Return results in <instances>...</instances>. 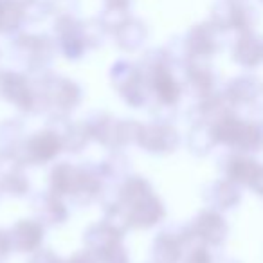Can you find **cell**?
<instances>
[{"label": "cell", "instance_id": "cell-3", "mask_svg": "<svg viewBox=\"0 0 263 263\" xmlns=\"http://www.w3.org/2000/svg\"><path fill=\"white\" fill-rule=\"evenodd\" d=\"M263 83L256 76H240L231 85L229 96L234 103L240 105H252L261 96Z\"/></svg>", "mask_w": 263, "mask_h": 263}, {"label": "cell", "instance_id": "cell-5", "mask_svg": "<svg viewBox=\"0 0 263 263\" xmlns=\"http://www.w3.org/2000/svg\"><path fill=\"white\" fill-rule=\"evenodd\" d=\"M259 152H261V154H263V148H261V150H259ZM261 164H263V161H261Z\"/></svg>", "mask_w": 263, "mask_h": 263}, {"label": "cell", "instance_id": "cell-2", "mask_svg": "<svg viewBox=\"0 0 263 263\" xmlns=\"http://www.w3.org/2000/svg\"><path fill=\"white\" fill-rule=\"evenodd\" d=\"M234 60H238L240 65L249 67V69H254V67L261 65L263 63V38L256 36V34H252V33H245L236 45Z\"/></svg>", "mask_w": 263, "mask_h": 263}, {"label": "cell", "instance_id": "cell-1", "mask_svg": "<svg viewBox=\"0 0 263 263\" xmlns=\"http://www.w3.org/2000/svg\"><path fill=\"white\" fill-rule=\"evenodd\" d=\"M229 173L231 180L238 184H243L247 187H256L263 182V164L258 159L247 157V155H234L229 161Z\"/></svg>", "mask_w": 263, "mask_h": 263}, {"label": "cell", "instance_id": "cell-4", "mask_svg": "<svg viewBox=\"0 0 263 263\" xmlns=\"http://www.w3.org/2000/svg\"><path fill=\"white\" fill-rule=\"evenodd\" d=\"M254 191H256V193H258V195H259V197H261V198H263V182H261V184H259V186H258V187H256V190H254Z\"/></svg>", "mask_w": 263, "mask_h": 263}]
</instances>
